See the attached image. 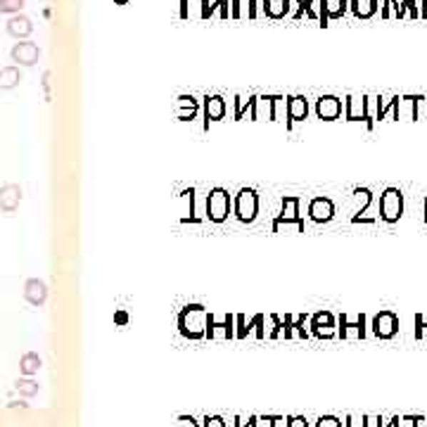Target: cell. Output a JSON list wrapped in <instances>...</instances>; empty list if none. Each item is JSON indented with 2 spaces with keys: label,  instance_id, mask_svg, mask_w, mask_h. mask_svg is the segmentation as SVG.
<instances>
[{
  "label": "cell",
  "instance_id": "obj_1",
  "mask_svg": "<svg viewBox=\"0 0 427 427\" xmlns=\"http://www.w3.org/2000/svg\"><path fill=\"white\" fill-rule=\"evenodd\" d=\"M207 318L209 311L202 304H188L179 311V330L186 340H204L207 337Z\"/></svg>",
  "mask_w": 427,
  "mask_h": 427
},
{
  "label": "cell",
  "instance_id": "obj_7",
  "mask_svg": "<svg viewBox=\"0 0 427 427\" xmlns=\"http://www.w3.org/2000/svg\"><path fill=\"white\" fill-rule=\"evenodd\" d=\"M207 337L209 340H233L235 337V316L233 313H209L207 318Z\"/></svg>",
  "mask_w": 427,
  "mask_h": 427
},
{
  "label": "cell",
  "instance_id": "obj_32",
  "mask_svg": "<svg viewBox=\"0 0 427 427\" xmlns=\"http://www.w3.org/2000/svg\"><path fill=\"white\" fill-rule=\"evenodd\" d=\"M297 3V12L292 14L294 19L308 17V19H318V0H294Z\"/></svg>",
  "mask_w": 427,
  "mask_h": 427
},
{
  "label": "cell",
  "instance_id": "obj_29",
  "mask_svg": "<svg viewBox=\"0 0 427 427\" xmlns=\"http://www.w3.org/2000/svg\"><path fill=\"white\" fill-rule=\"evenodd\" d=\"M41 356L36 354V351H26L24 356L19 358V371H21V375H24V378H34L36 373L41 371Z\"/></svg>",
  "mask_w": 427,
  "mask_h": 427
},
{
  "label": "cell",
  "instance_id": "obj_27",
  "mask_svg": "<svg viewBox=\"0 0 427 427\" xmlns=\"http://www.w3.org/2000/svg\"><path fill=\"white\" fill-rule=\"evenodd\" d=\"M256 98H259V95H252V98H247V102H245V98L235 95V114H233L235 121H242L247 114H249V119L256 121Z\"/></svg>",
  "mask_w": 427,
  "mask_h": 427
},
{
  "label": "cell",
  "instance_id": "obj_36",
  "mask_svg": "<svg viewBox=\"0 0 427 427\" xmlns=\"http://www.w3.org/2000/svg\"><path fill=\"white\" fill-rule=\"evenodd\" d=\"M421 423H425L423 416H396V425L394 427H418Z\"/></svg>",
  "mask_w": 427,
  "mask_h": 427
},
{
  "label": "cell",
  "instance_id": "obj_4",
  "mask_svg": "<svg viewBox=\"0 0 427 427\" xmlns=\"http://www.w3.org/2000/svg\"><path fill=\"white\" fill-rule=\"evenodd\" d=\"M344 119L347 121H363L368 131L375 129V119L371 112V98L368 95H347L344 100Z\"/></svg>",
  "mask_w": 427,
  "mask_h": 427
},
{
  "label": "cell",
  "instance_id": "obj_14",
  "mask_svg": "<svg viewBox=\"0 0 427 427\" xmlns=\"http://www.w3.org/2000/svg\"><path fill=\"white\" fill-rule=\"evenodd\" d=\"M316 116L321 121H335L342 116V100L337 95H321L316 100Z\"/></svg>",
  "mask_w": 427,
  "mask_h": 427
},
{
  "label": "cell",
  "instance_id": "obj_38",
  "mask_svg": "<svg viewBox=\"0 0 427 427\" xmlns=\"http://www.w3.org/2000/svg\"><path fill=\"white\" fill-rule=\"evenodd\" d=\"M316 427H344V423L337 416H321L316 421Z\"/></svg>",
  "mask_w": 427,
  "mask_h": 427
},
{
  "label": "cell",
  "instance_id": "obj_46",
  "mask_svg": "<svg viewBox=\"0 0 427 427\" xmlns=\"http://www.w3.org/2000/svg\"><path fill=\"white\" fill-rule=\"evenodd\" d=\"M254 427H273V423H271V416H266V418H256L254 416Z\"/></svg>",
  "mask_w": 427,
  "mask_h": 427
},
{
  "label": "cell",
  "instance_id": "obj_30",
  "mask_svg": "<svg viewBox=\"0 0 427 427\" xmlns=\"http://www.w3.org/2000/svg\"><path fill=\"white\" fill-rule=\"evenodd\" d=\"M380 17H382V19H389V17L403 19V17H406V7H403L401 0H382V5H380Z\"/></svg>",
  "mask_w": 427,
  "mask_h": 427
},
{
  "label": "cell",
  "instance_id": "obj_22",
  "mask_svg": "<svg viewBox=\"0 0 427 427\" xmlns=\"http://www.w3.org/2000/svg\"><path fill=\"white\" fill-rule=\"evenodd\" d=\"M292 10V0H261V12L268 19H285Z\"/></svg>",
  "mask_w": 427,
  "mask_h": 427
},
{
  "label": "cell",
  "instance_id": "obj_16",
  "mask_svg": "<svg viewBox=\"0 0 427 427\" xmlns=\"http://www.w3.org/2000/svg\"><path fill=\"white\" fill-rule=\"evenodd\" d=\"M228 105L221 95H204V129H209V124L226 119Z\"/></svg>",
  "mask_w": 427,
  "mask_h": 427
},
{
  "label": "cell",
  "instance_id": "obj_3",
  "mask_svg": "<svg viewBox=\"0 0 427 427\" xmlns=\"http://www.w3.org/2000/svg\"><path fill=\"white\" fill-rule=\"evenodd\" d=\"M233 214L242 223H254L256 216H259V195H256L254 188H242L240 193L235 195Z\"/></svg>",
  "mask_w": 427,
  "mask_h": 427
},
{
  "label": "cell",
  "instance_id": "obj_18",
  "mask_svg": "<svg viewBox=\"0 0 427 427\" xmlns=\"http://www.w3.org/2000/svg\"><path fill=\"white\" fill-rule=\"evenodd\" d=\"M5 29H7V34L12 36V39H17V41H26L29 36L34 34V21L26 17V14H12L10 19H7V24H5Z\"/></svg>",
  "mask_w": 427,
  "mask_h": 427
},
{
  "label": "cell",
  "instance_id": "obj_6",
  "mask_svg": "<svg viewBox=\"0 0 427 427\" xmlns=\"http://www.w3.org/2000/svg\"><path fill=\"white\" fill-rule=\"evenodd\" d=\"M283 226L285 228L294 226L299 233H304V221H301V216H299V197L290 195V197H285V200H283V209L273 221V233L281 231Z\"/></svg>",
  "mask_w": 427,
  "mask_h": 427
},
{
  "label": "cell",
  "instance_id": "obj_49",
  "mask_svg": "<svg viewBox=\"0 0 427 427\" xmlns=\"http://www.w3.org/2000/svg\"><path fill=\"white\" fill-rule=\"evenodd\" d=\"M421 19H427V0H421Z\"/></svg>",
  "mask_w": 427,
  "mask_h": 427
},
{
  "label": "cell",
  "instance_id": "obj_37",
  "mask_svg": "<svg viewBox=\"0 0 427 427\" xmlns=\"http://www.w3.org/2000/svg\"><path fill=\"white\" fill-rule=\"evenodd\" d=\"M403 7H406V17L408 19H418L421 17V5H418V0H401Z\"/></svg>",
  "mask_w": 427,
  "mask_h": 427
},
{
  "label": "cell",
  "instance_id": "obj_40",
  "mask_svg": "<svg viewBox=\"0 0 427 427\" xmlns=\"http://www.w3.org/2000/svg\"><path fill=\"white\" fill-rule=\"evenodd\" d=\"M202 425H204V427H228L226 421H223L221 416H207V418H204Z\"/></svg>",
  "mask_w": 427,
  "mask_h": 427
},
{
  "label": "cell",
  "instance_id": "obj_39",
  "mask_svg": "<svg viewBox=\"0 0 427 427\" xmlns=\"http://www.w3.org/2000/svg\"><path fill=\"white\" fill-rule=\"evenodd\" d=\"M193 0H181V10H179V14H181V19H190L193 17Z\"/></svg>",
  "mask_w": 427,
  "mask_h": 427
},
{
  "label": "cell",
  "instance_id": "obj_11",
  "mask_svg": "<svg viewBox=\"0 0 427 427\" xmlns=\"http://www.w3.org/2000/svg\"><path fill=\"white\" fill-rule=\"evenodd\" d=\"M311 335H316L318 340H333L337 337V318L330 311H318L311 316Z\"/></svg>",
  "mask_w": 427,
  "mask_h": 427
},
{
  "label": "cell",
  "instance_id": "obj_52",
  "mask_svg": "<svg viewBox=\"0 0 427 427\" xmlns=\"http://www.w3.org/2000/svg\"><path fill=\"white\" fill-rule=\"evenodd\" d=\"M119 3H126V0H119Z\"/></svg>",
  "mask_w": 427,
  "mask_h": 427
},
{
  "label": "cell",
  "instance_id": "obj_10",
  "mask_svg": "<svg viewBox=\"0 0 427 427\" xmlns=\"http://www.w3.org/2000/svg\"><path fill=\"white\" fill-rule=\"evenodd\" d=\"M10 57L12 62H17V67H34L41 60V48L31 41H19L12 46Z\"/></svg>",
  "mask_w": 427,
  "mask_h": 427
},
{
  "label": "cell",
  "instance_id": "obj_48",
  "mask_svg": "<svg viewBox=\"0 0 427 427\" xmlns=\"http://www.w3.org/2000/svg\"><path fill=\"white\" fill-rule=\"evenodd\" d=\"M126 321H129V316L124 313V311H119V313H116V323H119V326H124V323H126Z\"/></svg>",
  "mask_w": 427,
  "mask_h": 427
},
{
  "label": "cell",
  "instance_id": "obj_9",
  "mask_svg": "<svg viewBox=\"0 0 427 427\" xmlns=\"http://www.w3.org/2000/svg\"><path fill=\"white\" fill-rule=\"evenodd\" d=\"M366 316L358 313L354 321L349 318V313H340V318H337V337H342V340H363L366 337Z\"/></svg>",
  "mask_w": 427,
  "mask_h": 427
},
{
  "label": "cell",
  "instance_id": "obj_35",
  "mask_svg": "<svg viewBox=\"0 0 427 427\" xmlns=\"http://www.w3.org/2000/svg\"><path fill=\"white\" fill-rule=\"evenodd\" d=\"M24 5H26L24 0H0V12L12 17V14H19Z\"/></svg>",
  "mask_w": 427,
  "mask_h": 427
},
{
  "label": "cell",
  "instance_id": "obj_28",
  "mask_svg": "<svg viewBox=\"0 0 427 427\" xmlns=\"http://www.w3.org/2000/svg\"><path fill=\"white\" fill-rule=\"evenodd\" d=\"M21 81V69L17 64H10V67H0V91H12L17 88Z\"/></svg>",
  "mask_w": 427,
  "mask_h": 427
},
{
  "label": "cell",
  "instance_id": "obj_17",
  "mask_svg": "<svg viewBox=\"0 0 427 427\" xmlns=\"http://www.w3.org/2000/svg\"><path fill=\"white\" fill-rule=\"evenodd\" d=\"M24 299L31 306L41 308L48 301V285L41 281V278H29L24 283Z\"/></svg>",
  "mask_w": 427,
  "mask_h": 427
},
{
  "label": "cell",
  "instance_id": "obj_12",
  "mask_svg": "<svg viewBox=\"0 0 427 427\" xmlns=\"http://www.w3.org/2000/svg\"><path fill=\"white\" fill-rule=\"evenodd\" d=\"M349 10V0H318L321 26H330V19H342Z\"/></svg>",
  "mask_w": 427,
  "mask_h": 427
},
{
  "label": "cell",
  "instance_id": "obj_26",
  "mask_svg": "<svg viewBox=\"0 0 427 427\" xmlns=\"http://www.w3.org/2000/svg\"><path fill=\"white\" fill-rule=\"evenodd\" d=\"M179 204H181V221L183 223H195L197 216H195V190L188 188L183 190L181 197H179Z\"/></svg>",
  "mask_w": 427,
  "mask_h": 427
},
{
  "label": "cell",
  "instance_id": "obj_51",
  "mask_svg": "<svg viewBox=\"0 0 427 427\" xmlns=\"http://www.w3.org/2000/svg\"><path fill=\"white\" fill-rule=\"evenodd\" d=\"M425 333H427V318H425Z\"/></svg>",
  "mask_w": 427,
  "mask_h": 427
},
{
  "label": "cell",
  "instance_id": "obj_2",
  "mask_svg": "<svg viewBox=\"0 0 427 427\" xmlns=\"http://www.w3.org/2000/svg\"><path fill=\"white\" fill-rule=\"evenodd\" d=\"M378 214L385 223H399L403 216V193L399 188H387L385 193L380 195L378 202Z\"/></svg>",
  "mask_w": 427,
  "mask_h": 427
},
{
  "label": "cell",
  "instance_id": "obj_25",
  "mask_svg": "<svg viewBox=\"0 0 427 427\" xmlns=\"http://www.w3.org/2000/svg\"><path fill=\"white\" fill-rule=\"evenodd\" d=\"M349 10L356 19H371L380 10V0H349Z\"/></svg>",
  "mask_w": 427,
  "mask_h": 427
},
{
  "label": "cell",
  "instance_id": "obj_24",
  "mask_svg": "<svg viewBox=\"0 0 427 427\" xmlns=\"http://www.w3.org/2000/svg\"><path fill=\"white\" fill-rule=\"evenodd\" d=\"M259 0H231V17L233 19H254L259 14V7H256Z\"/></svg>",
  "mask_w": 427,
  "mask_h": 427
},
{
  "label": "cell",
  "instance_id": "obj_34",
  "mask_svg": "<svg viewBox=\"0 0 427 427\" xmlns=\"http://www.w3.org/2000/svg\"><path fill=\"white\" fill-rule=\"evenodd\" d=\"M249 333H252V321H247L245 316H235V337L245 340Z\"/></svg>",
  "mask_w": 427,
  "mask_h": 427
},
{
  "label": "cell",
  "instance_id": "obj_50",
  "mask_svg": "<svg viewBox=\"0 0 427 427\" xmlns=\"http://www.w3.org/2000/svg\"><path fill=\"white\" fill-rule=\"evenodd\" d=\"M423 214H425V223H427V197H425V211Z\"/></svg>",
  "mask_w": 427,
  "mask_h": 427
},
{
  "label": "cell",
  "instance_id": "obj_41",
  "mask_svg": "<svg viewBox=\"0 0 427 427\" xmlns=\"http://www.w3.org/2000/svg\"><path fill=\"white\" fill-rule=\"evenodd\" d=\"M344 427H366V416H347Z\"/></svg>",
  "mask_w": 427,
  "mask_h": 427
},
{
  "label": "cell",
  "instance_id": "obj_43",
  "mask_svg": "<svg viewBox=\"0 0 427 427\" xmlns=\"http://www.w3.org/2000/svg\"><path fill=\"white\" fill-rule=\"evenodd\" d=\"M176 427H200V423H197L193 416H181L179 423H176Z\"/></svg>",
  "mask_w": 427,
  "mask_h": 427
},
{
  "label": "cell",
  "instance_id": "obj_47",
  "mask_svg": "<svg viewBox=\"0 0 427 427\" xmlns=\"http://www.w3.org/2000/svg\"><path fill=\"white\" fill-rule=\"evenodd\" d=\"M271 423H273V427H287V418H283V416H271Z\"/></svg>",
  "mask_w": 427,
  "mask_h": 427
},
{
  "label": "cell",
  "instance_id": "obj_19",
  "mask_svg": "<svg viewBox=\"0 0 427 427\" xmlns=\"http://www.w3.org/2000/svg\"><path fill=\"white\" fill-rule=\"evenodd\" d=\"M19 202H21V188L17 183H5L0 188V209L5 214H14L19 209Z\"/></svg>",
  "mask_w": 427,
  "mask_h": 427
},
{
  "label": "cell",
  "instance_id": "obj_20",
  "mask_svg": "<svg viewBox=\"0 0 427 427\" xmlns=\"http://www.w3.org/2000/svg\"><path fill=\"white\" fill-rule=\"evenodd\" d=\"M174 112H176V119L179 121H193L197 112H200V102H197L193 95H181L174 105Z\"/></svg>",
  "mask_w": 427,
  "mask_h": 427
},
{
  "label": "cell",
  "instance_id": "obj_21",
  "mask_svg": "<svg viewBox=\"0 0 427 427\" xmlns=\"http://www.w3.org/2000/svg\"><path fill=\"white\" fill-rule=\"evenodd\" d=\"M421 100H425L423 95H401L399 109H396V121L399 119L418 121V105H421Z\"/></svg>",
  "mask_w": 427,
  "mask_h": 427
},
{
  "label": "cell",
  "instance_id": "obj_13",
  "mask_svg": "<svg viewBox=\"0 0 427 427\" xmlns=\"http://www.w3.org/2000/svg\"><path fill=\"white\" fill-rule=\"evenodd\" d=\"M306 214L313 223H328V221L335 218V202L330 200V197H313V200L308 202Z\"/></svg>",
  "mask_w": 427,
  "mask_h": 427
},
{
  "label": "cell",
  "instance_id": "obj_45",
  "mask_svg": "<svg viewBox=\"0 0 427 427\" xmlns=\"http://www.w3.org/2000/svg\"><path fill=\"white\" fill-rule=\"evenodd\" d=\"M233 425L235 427H254V418H249V421H245V418H235V421H233Z\"/></svg>",
  "mask_w": 427,
  "mask_h": 427
},
{
  "label": "cell",
  "instance_id": "obj_31",
  "mask_svg": "<svg viewBox=\"0 0 427 427\" xmlns=\"http://www.w3.org/2000/svg\"><path fill=\"white\" fill-rule=\"evenodd\" d=\"M14 392L19 396H26V399H34V396L41 392V385L34 378H19L14 382Z\"/></svg>",
  "mask_w": 427,
  "mask_h": 427
},
{
  "label": "cell",
  "instance_id": "obj_8",
  "mask_svg": "<svg viewBox=\"0 0 427 427\" xmlns=\"http://www.w3.org/2000/svg\"><path fill=\"white\" fill-rule=\"evenodd\" d=\"M371 330H373V335L378 337V340H392V337L399 333V316L385 308V311L373 316Z\"/></svg>",
  "mask_w": 427,
  "mask_h": 427
},
{
  "label": "cell",
  "instance_id": "obj_5",
  "mask_svg": "<svg viewBox=\"0 0 427 427\" xmlns=\"http://www.w3.org/2000/svg\"><path fill=\"white\" fill-rule=\"evenodd\" d=\"M233 207V200L231 195H228V190L223 188H214L209 190L207 195V218L211 223H223L228 218V214H231Z\"/></svg>",
  "mask_w": 427,
  "mask_h": 427
},
{
  "label": "cell",
  "instance_id": "obj_42",
  "mask_svg": "<svg viewBox=\"0 0 427 427\" xmlns=\"http://www.w3.org/2000/svg\"><path fill=\"white\" fill-rule=\"evenodd\" d=\"M287 427H308V421L304 416H290L287 418Z\"/></svg>",
  "mask_w": 427,
  "mask_h": 427
},
{
  "label": "cell",
  "instance_id": "obj_15",
  "mask_svg": "<svg viewBox=\"0 0 427 427\" xmlns=\"http://www.w3.org/2000/svg\"><path fill=\"white\" fill-rule=\"evenodd\" d=\"M308 100L304 95H290L285 102V116H287V129H292V124L304 121L308 116Z\"/></svg>",
  "mask_w": 427,
  "mask_h": 427
},
{
  "label": "cell",
  "instance_id": "obj_53",
  "mask_svg": "<svg viewBox=\"0 0 427 427\" xmlns=\"http://www.w3.org/2000/svg\"><path fill=\"white\" fill-rule=\"evenodd\" d=\"M425 423H427V418H425Z\"/></svg>",
  "mask_w": 427,
  "mask_h": 427
},
{
  "label": "cell",
  "instance_id": "obj_33",
  "mask_svg": "<svg viewBox=\"0 0 427 427\" xmlns=\"http://www.w3.org/2000/svg\"><path fill=\"white\" fill-rule=\"evenodd\" d=\"M214 14H218V19L231 17V0H211L209 3V19Z\"/></svg>",
  "mask_w": 427,
  "mask_h": 427
},
{
  "label": "cell",
  "instance_id": "obj_44",
  "mask_svg": "<svg viewBox=\"0 0 427 427\" xmlns=\"http://www.w3.org/2000/svg\"><path fill=\"white\" fill-rule=\"evenodd\" d=\"M416 337H418V340H423V337H425V318L421 313L416 316Z\"/></svg>",
  "mask_w": 427,
  "mask_h": 427
},
{
  "label": "cell",
  "instance_id": "obj_23",
  "mask_svg": "<svg viewBox=\"0 0 427 427\" xmlns=\"http://www.w3.org/2000/svg\"><path fill=\"white\" fill-rule=\"evenodd\" d=\"M354 193L363 195L366 204H363V207H361V209L356 211V216L351 218V223H373V221H375V216L371 214L373 204H375V195H373V190H368V188H356Z\"/></svg>",
  "mask_w": 427,
  "mask_h": 427
}]
</instances>
